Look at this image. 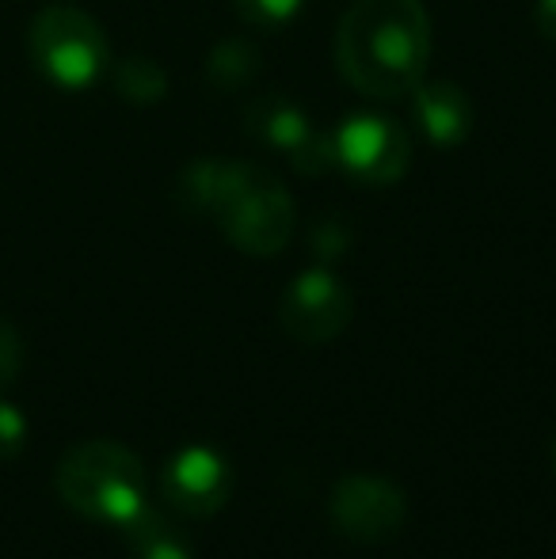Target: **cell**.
Here are the masks:
<instances>
[{"mask_svg": "<svg viewBox=\"0 0 556 559\" xmlns=\"http://www.w3.org/2000/svg\"><path fill=\"white\" fill-rule=\"evenodd\" d=\"M430 15L419 0H355L335 31V66L370 99H404L430 66Z\"/></svg>", "mask_w": 556, "mask_h": 559, "instance_id": "obj_1", "label": "cell"}, {"mask_svg": "<svg viewBox=\"0 0 556 559\" xmlns=\"http://www.w3.org/2000/svg\"><path fill=\"white\" fill-rule=\"evenodd\" d=\"M245 255H279L294 233V202L260 164H214L206 210Z\"/></svg>", "mask_w": 556, "mask_h": 559, "instance_id": "obj_2", "label": "cell"}, {"mask_svg": "<svg viewBox=\"0 0 556 559\" xmlns=\"http://www.w3.org/2000/svg\"><path fill=\"white\" fill-rule=\"evenodd\" d=\"M54 487L76 514L107 525H127L145 510V472L119 442H81L58 461Z\"/></svg>", "mask_w": 556, "mask_h": 559, "instance_id": "obj_3", "label": "cell"}, {"mask_svg": "<svg viewBox=\"0 0 556 559\" xmlns=\"http://www.w3.org/2000/svg\"><path fill=\"white\" fill-rule=\"evenodd\" d=\"M27 50L35 69L50 84L69 92H81L96 84L107 69V35L84 8L50 4L31 20Z\"/></svg>", "mask_w": 556, "mask_h": 559, "instance_id": "obj_4", "label": "cell"}, {"mask_svg": "<svg viewBox=\"0 0 556 559\" xmlns=\"http://www.w3.org/2000/svg\"><path fill=\"white\" fill-rule=\"evenodd\" d=\"M335 168L363 187H393L412 164V141L397 118L351 115L332 133Z\"/></svg>", "mask_w": 556, "mask_h": 559, "instance_id": "obj_5", "label": "cell"}, {"mask_svg": "<svg viewBox=\"0 0 556 559\" xmlns=\"http://www.w3.org/2000/svg\"><path fill=\"white\" fill-rule=\"evenodd\" d=\"M328 514H332L340 537L355 540V545H386L401 533L404 518H409V499L393 479L358 472V476L335 484Z\"/></svg>", "mask_w": 556, "mask_h": 559, "instance_id": "obj_6", "label": "cell"}, {"mask_svg": "<svg viewBox=\"0 0 556 559\" xmlns=\"http://www.w3.org/2000/svg\"><path fill=\"white\" fill-rule=\"evenodd\" d=\"M279 320L297 343H332L351 324V289L332 271H305L282 294Z\"/></svg>", "mask_w": 556, "mask_h": 559, "instance_id": "obj_7", "label": "cell"}, {"mask_svg": "<svg viewBox=\"0 0 556 559\" xmlns=\"http://www.w3.org/2000/svg\"><path fill=\"white\" fill-rule=\"evenodd\" d=\"M161 491L179 514L210 518L229 499V464L214 449L191 445L168 461L161 476Z\"/></svg>", "mask_w": 556, "mask_h": 559, "instance_id": "obj_8", "label": "cell"}, {"mask_svg": "<svg viewBox=\"0 0 556 559\" xmlns=\"http://www.w3.org/2000/svg\"><path fill=\"white\" fill-rule=\"evenodd\" d=\"M412 111H416V122L423 126L427 141H435V145H458L473 130V104L450 81L419 84L412 92Z\"/></svg>", "mask_w": 556, "mask_h": 559, "instance_id": "obj_9", "label": "cell"}, {"mask_svg": "<svg viewBox=\"0 0 556 559\" xmlns=\"http://www.w3.org/2000/svg\"><path fill=\"white\" fill-rule=\"evenodd\" d=\"M122 533H127L134 559H191V545H187L184 533H179L168 518L153 514L149 507L130 518V522L122 525Z\"/></svg>", "mask_w": 556, "mask_h": 559, "instance_id": "obj_10", "label": "cell"}, {"mask_svg": "<svg viewBox=\"0 0 556 559\" xmlns=\"http://www.w3.org/2000/svg\"><path fill=\"white\" fill-rule=\"evenodd\" d=\"M115 92L138 107L161 104L164 92H168V76L153 58H127L115 66Z\"/></svg>", "mask_w": 556, "mask_h": 559, "instance_id": "obj_11", "label": "cell"}, {"mask_svg": "<svg viewBox=\"0 0 556 559\" xmlns=\"http://www.w3.org/2000/svg\"><path fill=\"white\" fill-rule=\"evenodd\" d=\"M256 69H260V53L252 43H222L210 58V81L217 88H237L252 81Z\"/></svg>", "mask_w": 556, "mask_h": 559, "instance_id": "obj_12", "label": "cell"}, {"mask_svg": "<svg viewBox=\"0 0 556 559\" xmlns=\"http://www.w3.org/2000/svg\"><path fill=\"white\" fill-rule=\"evenodd\" d=\"M305 0H233V12L256 31H279L301 12Z\"/></svg>", "mask_w": 556, "mask_h": 559, "instance_id": "obj_13", "label": "cell"}, {"mask_svg": "<svg viewBox=\"0 0 556 559\" xmlns=\"http://www.w3.org/2000/svg\"><path fill=\"white\" fill-rule=\"evenodd\" d=\"M20 366H23V343H20V332H15L8 320H0V392L20 377Z\"/></svg>", "mask_w": 556, "mask_h": 559, "instance_id": "obj_14", "label": "cell"}, {"mask_svg": "<svg viewBox=\"0 0 556 559\" xmlns=\"http://www.w3.org/2000/svg\"><path fill=\"white\" fill-rule=\"evenodd\" d=\"M23 438H27V423H23V415L15 412L12 404H0V461L20 453Z\"/></svg>", "mask_w": 556, "mask_h": 559, "instance_id": "obj_15", "label": "cell"}, {"mask_svg": "<svg viewBox=\"0 0 556 559\" xmlns=\"http://www.w3.org/2000/svg\"><path fill=\"white\" fill-rule=\"evenodd\" d=\"M537 31H542L549 43H556V0H537Z\"/></svg>", "mask_w": 556, "mask_h": 559, "instance_id": "obj_16", "label": "cell"}, {"mask_svg": "<svg viewBox=\"0 0 556 559\" xmlns=\"http://www.w3.org/2000/svg\"><path fill=\"white\" fill-rule=\"evenodd\" d=\"M553 464H556V438H553Z\"/></svg>", "mask_w": 556, "mask_h": 559, "instance_id": "obj_17", "label": "cell"}]
</instances>
